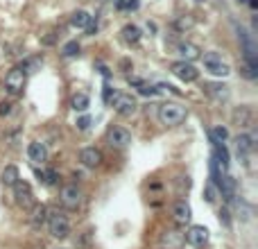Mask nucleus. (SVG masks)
Listing matches in <instances>:
<instances>
[{"label":"nucleus","mask_w":258,"mask_h":249,"mask_svg":"<svg viewBox=\"0 0 258 249\" xmlns=\"http://www.w3.org/2000/svg\"><path fill=\"white\" fill-rule=\"evenodd\" d=\"M186 116H188L186 107H181V104H177V102H166L159 107V120L163 122L166 127H177V125H181V122L186 120Z\"/></svg>","instance_id":"obj_1"},{"label":"nucleus","mask_w":258,"mask_h":249,"mask_svg":"<svg viewBox=\"0 0 258 249\" xmlns=\"http://www.w3.org/2000/svg\"><path fill=\"white\" fill-rule=\"evenodd\" d=\"M48 229L50 234H52V238L57 240H63L70 236V222H68V215L61 213V211H52V213H48Z\"/></svg>","instance_id":"obj_2"},{"label":"nucleus","mask_w":258,"mask_h":249,"mask_svg":"<svg viewBox=\"0 0 258 249\" xmlns=\"http://www.w3.org/2000/svg\"><path fill=\"white\" fill-rule=\"evenodd\" d=\"M25 79H27V73H25L20 66L11 68L9 73L5 75V82H2V88H5L9 95H20L25 88Z\"/></svg>","instance_id":"obj_3"},{"label":"nucleus","mask_w":258,"mask_h":249,"mask_svg":"<svg viewBox=\"0 0 258 249\" xmlns=\"http://www.w3.org/2000/svg\"><path fill=\"white\" fill-rule=\"evenodd\" d=\"M59 202H61L63 209L77 211L84 202V193L77 188V184H68V186H63L61 193H59Z\"/></svg>","instance_id":"obj_4"},{"label":"nucleus","mask_w":258,"mask_h":249,"mask_svg":"<svg viewBox=\"0 0 258 249\" xmlns=\"http://www.w3.org/2000/svg\"><path fill=\"white\" fill-rule=\"evenodd\" d=\"M204 66L209 73H213L215 77H227V75L231 73V66L227 64V61H222V57H220L218 52H206L204 54Z\"/></svg>","instance_id":"obj_5"},{"label":"nucleus","mask_w":258,"mask_h":249,"mask_svg":"<svg viewBox=\"0 0 258 249\" xmlns=\"http://www.w3.org/2000/svg\"><path fill=\"white\" fill-rule=\"evenodd\" d=\"M14 197H16V204L23 206V209H32L34 206V193H32V186L27 184V181L18 179L14 186Z\"/></svg>","instance_id":"obj_6"},{"label":"nucleus","mask_w":258,"mask_h":249,"mask_svg":"<svg viewBox=\"0 0 258 249\" xmlns=\"http://www.w3.org/2000/svg\"><path fill=\"white\" fill-rule=\"evenodd\" d=\"M111 104H113L118 116H125V118L134 116L136 109H138V102L132 98V95H127V93H116V98H113Z\"/></svg>","instance_id":"obj_7"},{"label":"nucleus","mask_w":258,"mask_h":249,"mask_svg":"<svg viewBox=\"0 0 258 249\" xmlns=\"http://www.w3.org/2000/svg\"><path fill=\"white\" fill-rule=\"evenodd\" d=\"M170 70L175 77L181 79V82H197V77H200V70L190 64V61H184V59H181V61H175V64L170 66Z\"/></svg>","instance_id":"obj_8"},{"label":"nucleus","mask_w":258,"mask_h":249,"mask_svg":"<svg viewBox=\"0 0 258 249\" xmlns=\"http://www.w3.org/2000/svg\"><path fill=\"white\" fill-rule=\"evenodd\" d=\"M231 120H234V125L238 129H249L254 127V120H256V116H254V109L249 107V104H243V107H236L234 113H231Z\"/></svg>","instance_id":"obj_9"},{"label":"nucleus","mask_w":258,"mask_h":249,"mask_svg":"<svg viewBox=\"0 0 258 249\" xmlns=\"http://www.w3.org/2000/svg\"><path fill=\"white\" fill-rule=\"evenodd\" d=\"M184 240L193 247H204L209 243V229L204 225H193L188 231L184 234Z\"/></svg>","instance_id":"obj_10"},{"label":"nucleus","mask_w":258,"mask_h":249,"mask_svg":"<svg viewBox=\"0 0 258 249\" xmlns=\"http://www.w3.org/2000/svg\"><path fill=\"white\" fill-rule=\"evenodd\" d=\"M107 141H109V145H113V147H127L132 143V134L125 127H111L107 134Z\"/></svg>","instance_id":"obj_11"},{"label":"nucleus","mask_w":258,"mask_h":249,"mask_svg":"<svg viewBox=\"0 0 258 249\" xmlns=\"http://www.w3.org/2000/svg\"><path fill=\"white\" fill-rule=\"evenodd\" d=\"M79 161L84 163L86 168H100L104 161L102 152L98 150V147H84L82 152H79Z\"/></svg>","instance_id":"obj_12"},{"label":"nucleus","mask_w":258,"mask_h":249,"mask_svg":"<svg viewBox=\"0 0 258 249\" xmlns=\"http://www.w3.org/2000/svg\"><path fill=\"white\" fill-rule=\"evenodd\" d=\"M48 206H43V204H34L32 206V215H29V225H32V229L34 231H39V229H43V225L48 222Z\"/></svg>","instance_id":"obj_13"},{"label":"nucleus","mask_w":258,"mask_h":249,"mask_svg":"<svg viewBox=\"0 0 258 249\" xmlns=\"http://www.w3.org/2000/svg\"><path fill=\"white\" fill-rule=\"evenodd\" d=\"M190 218H193V211H190V206L186 204L184 200L175 202V206H172V220H175L177 225H188Z\"/></svg>","instance_id":"obj_14"},{"label":"nucleus","mask_w":258,"mask_h":249,"mask_svg":"<svg viewBox=\"0 0 258 249\" xmlns=\"http://www.w3.org/2000/svg\"><path fill=\"white\" fill-rule=\"evenodd\" d=\"M218 188H220V193H222V197L227 202L236 200V181H234V177L222 175L220 177V181H218Z\"/></svg>","instance_id":"obj_15"},{"label":"nucleus","mask_w":258,"mask_h":249,"mask_svg":"<svg viewBox=\"0 0 258 249\" xmlns=\"http://www.w3.org/2000/svg\"><path fill=\"white\" fill-rule=\"evenodd\" d=\"M256 147V136H249V134H240L236 138V150H238L240 157H249Z\"/></svg>","instance_id":"obj_16"},{"label":"nucleus","mask_w":258,"mask_h":249,"mask_svg":"<svg viewBox=\"0 0 258 249\" xmlns=\"http://www.w3.org/2000/svg\"><path fill=\"white\" fill-rule=\"evenodd\" d=\"M184 234H179V231H166V234L161 236V245L166 249H181L184 247Z\"/></svg>","instance_id":"obj_17"},{"label":"nucleus","mask_w":258,"mask_h":249,"mask_svg":"<svg viewBox=\"0 0 258 249\" xmlns=\"http://www.w3.org/2000/svg\"><path fill=\"white\" fill-rule=\"evenodd\" d=\"M27 157L32 163H43L45 159H48V150H45L43 143L34 141V143H29V147H27Z\"/></svg>","instance_id":"obj_18"},{"label":"nucleus","mask_w":258,"mask_h":249,"mask_svg":"<svg viewBox=\"0 0 258 249\" xmlns=\"http://www.w3.org/2000/svg\"><path fill=\"white\" fill-rule=\"evenodd\" d=\"M177 50H179V54L184 57V61H195V59H200L202 57V50L197 48L195 43H179L177 45Z\"/></svg>","instance_id":"obj_19"},{"label":"nucleus","mask_w":258,"mask_h":249,"mask_svg":"<svg viewBox=\"0 0 258 249\" xmlns=\"http://www.w3.org/2000/svg\"><path fill=\"white\" fill-rule=\"evenodd\" d=\"M204 91L215 100H227L229 98V88L224 84H204Z\"/></svg>","instance_id":"obj_20"},{"label":"nucleus","mask_w":258,"mask_h":249,"mask_svg":"<svg viewBox=\"0 0 258 249\" xmlns=\"http://www.w3.org/2000/svg\"><path fill=\"white\" fill-rule=\"evenodd\" d=\"M18 179H20V175H18V168L16 166H7L5 170H2V175H0V181L5 186H14Z\"/></svg>","instance_id":"obj_21"},{"label":"nucleus","mask_w":258,"mask_h":249,"mask_svg":"<svg viewBox=\"0 0 258 249\" xmlns=\"http://www.w3.org/2000/svg\"><path fill=\"white\" fill-rule=\"evenodd\" d=\"M88 104H91V100H88V95L86 93H75L73 95V100H70V107L75 109V111H79V113H84L88 109Z\"/></svg>","instance_id":"obj_22"},{"label":"nucleus","mask_w":258,"mask_h":249,"mask_svg":"<svg viewBox=\"0 0 258 249\" xmlns=\"http://www.w3.org/2000/svg\"><path fill=\"white\" fill-rule=\"evenodd\" d=\"M122 39H125L127 43H138V41H141V29H138L136 25H125V27H122Z\"/></svg>","instance_id":"obj_23"},{"label":"nucleus","mask_w":258,"mask_h":249,"mask_svg":"<svg viewBox=\"0 0 258 249\" xmlns=\"http://www.w3.org/2000/svg\"><path fill=\"white\" fill-rule=\"evenodd\" d=\"M88 18H91V16H88V11H84V9H79V11H75L73 14V18H70V25H73V27H86V23H88Z\"/></svg>","instance_id":"obj_24"},{"label":"nucleus","mask_w":258,"mask_h":249,"mask_svg":"<svg viewBox=\"0 0 258 249\" xmlns=\"http://www.w3.org/2000/svg\"><path fill=\"white\" fill-rule=\"evenodd\" d=\"M229 138V129L227 127H213L211 129V141L213 143H224Z\"/></svg>","instance_id":"obj_25"},{"label":"nucleus","mask_w":258,"mask_h":249,"mask_svg":"<svg viewBox=\"0 0 258 249\" xmlns=\"http://www.w3.org/2000/svg\"><path fill=\"white\" fill-rule=\"evenodd\" d=\"M36 175L41 177V181H43L45 186H54L57 184V179H59V175H57V170H41V172H36Z\"/></svg>","instance_id":"obj_26"},{"label":"nucleus","mask_w":258,"mask_h":249,"mask_svg":"<svg viewBox=\"0 0 258 249\" xmlns=\"http://www.w3.org/2000/svg\"><path fill=\"white\" fill-rule=\"evenodd\" d=\"M61 52H63V57H77L79 54V43L77 41H68V43L63 45Z\"/></svg>","instance_id":"obj_27"},{"label":"nucleus","mask_w":258,"mask_h":249,"mask_svg":"<svg viewBox=\"0 0 258 249\" xmlns=\"http://www.w3.org/2000/svg\"><path fill=\"white\" fill-rule=\"evenodd\" d=\"M193 23H195L193 16H179V18L175 20V27L177 29H188V27H193Z\"/></svg>","instance_id":"obj_28"},{"label":"nucleus","mask_w":258,"mask_h":249,"mask_svg":"<svg viewBox=\"0 0 258 249\" xmlns=\"http://www.w3.org/2000/svg\"><path fill=\"white\" fill-rule=\"evenodd\" d=\"M138 93H141V95H150V98H152V95H156V93H159V88H156V86H147V84L143 82L141 86H138Z\"/></svg>","instance_id":"obj_29"},{"label":"nucleus","mask_w":258,"mask_h":249,"mask_svg":"<svg viewBox=\"0 0 258 249\" xmlns=\"http://www.w3.org/2000/svg\"><path fill=\"white\" fill-rule=\"evenodd\" d=\"M113 98H116V91L111 88V84H104V102L111 104V102H113Z\"/></svg>","instance_id":"obj_30"},{"label":"nucleus","mask_w":258,"mask_h":249,"mask_svg":"<svg viewBox=\"0 0 258 249\" xmlns=\"http://www.w3.org/2000/svg\"><path fill=\"white\" fill-rule=\"evenodd\" d=\"M88 127H91V118H88V116L77 118V129H79V132H86Z\"/></svg>","instance_id":"obj_31"},{"label":"nucleus","mask_w":258,"mask_h":249,"mask_svg":"<svg viewBox=\"0 0 258 249\" xmlns=\"http://www.w3.org/2000/svg\"><path fill=\"white\" fill-rule=\"evenodd\" d=\"M95 32H98V18L93 20V16H91V18H88V23H86V34L91 36V34H95Z\"/></svg>","instance_id":"obj_32"},{"label":"nucleus","mask_w":258,"mask_h":249,"mask_svg":"<svg viewBox=\"0 0 258 249\" xmlns=\"http://www.w3.org/2000/svg\"><path fill=\"white\" fill-rule=\"evenodd\" d=\"M11 107H14L11 102H0V116H9V113H11Z\"/></svg>","instance_id":"obj_33"},{"label":"nucleus","mask_w":258,"mask_h":249,"mask_svg":"<svg viewBox=\"0 0 258 249\" xmlns=\"http://www.w3.org/2000/svg\"><path fill=\"white\" fill-rule=\"evenodd\" d=\"M220 220H222V222H224V225H227V227L231 225V218H229V209H222V211H220Z\"/></svg>","instance_id":"obj_34"},{"label":"nucleus","mask_w":258,"mask_h":249,"mask_svg":"<svg viewBox=\"0 0 258 249\" xmlns=\"http://www.w3.org/2000/svg\"><path fill=\"white\" fill-rule=\"evenodd\" d=\"M215 193H213V186H209V188H206V200H209V202H215Z\"/></svg>","instance_id":"obj_35"},{"label":"nucleus","mask_w":258,"mask_h":249,"mask_svg":"<svg viewBox=\"0 0 258 249\" xmlns=\"http://www.w3.org/2000/svg\"><path fill=\"white\" fill-rule=\"evenodd\" d=\"M249 2V7H252V9H258V0H247Z\"/></svg>","instance_id":"obj_36"},{"label":"nucleus","mask_w":258,"mask_h":249,"mask_svg":"<svg viewBox=\"0 0 258 249\" xmlns=\"http://www.w3.org/2000/svg\"><path fill=\"white\" fill-rule=\"evenodd\" d=\"M238 2H247V0H238Z\"/></svg>","instance_id":"obj_37"}]
</instances>
